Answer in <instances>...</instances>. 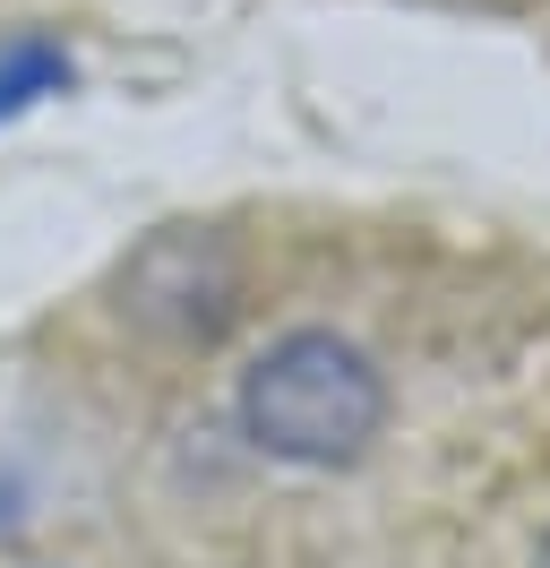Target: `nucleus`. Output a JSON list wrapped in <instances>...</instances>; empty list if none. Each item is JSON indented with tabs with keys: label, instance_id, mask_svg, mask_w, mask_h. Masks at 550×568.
<instances>
[{
	"label": "nucleus",
	"instance_id": "nucleus-1",
	"mask_svg": "<svg viewBox=\"0 0 550 568\" xmlns=\"http://www.w3.org/2000/svg\"><path fill=\"white\" fill-rule=\"evenodd\" d=\"M241 439L302 474H344L387 430V371L344 327H284L258 345V362L233 388Z\"/></svg>",
	"mask_w": 550,
	"mask_h": 568
},
{
	"label": "nucleus",
	"instance_id": "nucleus-3",
	"mask_svg": "<svg viewBox=\"0 0 550 568\" xmlns=\"http://www.w3.org/2000/svg\"><path fill=\"white\" fill-rule=\"evenodd\" d=\"M78 87V61H69L61 36H43V27H18V36H0V130L9 121H27L34 104H52Z\"/></svg>",
	"mask_w": 550,
	"mask_h": 568
},
{
	"label": "nucleus",
	"instance_id": "nucleus-4",
	"mask_svg": "<svg viewBox=\"0 0 550 568\" xmlns=\"http://www.w3.org/2000/svg\"><path fill=\"white\" fill-rule=\"evenodd\" d=\"M533 568H550V534H542V551H533Z\"/></svg>",
	"mask_w": 550,
	"mask_h": 568
},
{
	"label": "nucleus",
	"instance_id": "nucleus-2",
	"mask_svg": "<svg viewBox=\"0 0 550 568\" xmlns=\"http://www.w3.org/2000/svg\"><path fill=\"white\" fill-rule=\"evenodd\" d=\"M241 311V250L215 224H164L121 267V320L164 345H215Z\"/></svg>",
	"mask_w": 550,
	"mask_h": 568
}]
</instances>
